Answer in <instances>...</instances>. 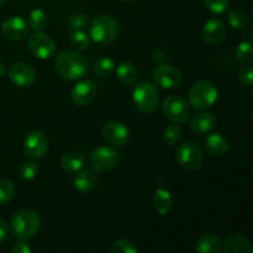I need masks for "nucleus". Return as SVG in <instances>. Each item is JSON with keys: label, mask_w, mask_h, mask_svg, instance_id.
<instances>
[{"label": "nucleus", "mask_w": 253, "mask_h": 253, "mask_svg": "<svg viewBox=\"0 0 253 253\" xmlns=\"http://www.w3.org/2000/svg\"><path fill=\"white\" fill-rule=\"evenodd\" d=\"M217 96L219 90L216 84L209 79H200L189 88L188 103L197 110H207L216 103Z\"/></svg>", "instance_id": "3"}, {"label": "nucleus", "mask_w": 253, "mask_h": 253, "mask_svg": "<svg viewBox=\"0 0 253 253\" xmlns=\"http://www.w3.org/2000/svg\"><path fill=\"white\" fill-rule=\"evenodd\" d=\"M10 82L20 88H27L36 81V72L27 63H14L7 71Z\"/></svg>", "instance_id": "14"}, {"label": "nucleus", "mask_w": 253, "mask_h": 253, "mask_svg": "<svg viewBox=\"0 0 253 253\" xmlns=\"http://www.w3.org/2000/svg\"><path fill=\"white\" fill-rule=\"evenodd\" d=\"M86 22H88V17L82 12H74L68 19V25L72 30H82L85 26Z\"/></svg>", "instance_id": "36"}, {"label": "nucleus", "mask_w": 253, "mask_h": 253, "mask_svg": "<svg viewBox=\"0 0 253 253\" xmlns=\"http://www.w3.org/2000/svg\"><path fill=\"white\" fill-rule=\"evenodd\" d=\"M183 131L182 128L178 125H168L166 126L165 130H163V140L167 143L168 146H174L179 143V141L182 140Z\"/></svg>", "instance_id": "28"}, {"label": "nucleus", "mask_w": 253, "mask_h": 253, "mask_svg": "<svg viewBox=\"0 0 253 253\" xmlns=\"http://www.w3.org/2000/svg\"><path fill=\"white\" fill-rule=\"evenodd\" d=\"M120 163V153L113 147H98L91 151L88 157V166L96 173L110 172Z\"/></svg>", "instance_id": "7"}, {"label": "nucleus", "mask_w": 253, "mask_h": 253, "mask_svg": "<svg viewBox=\"0 0 253 253\" xmlns=\"http://www.w3.org/2000/svg\"><path fill=\"white\" fill-rule=\"evenodd\" d=\"M153 79L157 85L163 89H168V90L179 88L183 84L182 72L167 63L156 67L153 71Z\"/></svg>", "instance_id": "10"}, {"label": "nucleus", "mask_w": 253, "mask_h": 253, "mask_svg": "<svg viewBox=\"0 0 253 253\" xmlns=\"http://www.w3.org/2000/svg\"><path fill=\"white\" fill-rule=\"evenodd\" d=\"M101 135L109 145L121 147L130 140V130L124 123L119 120L106 121L101 128Z\"/></svg>", "instance_id": "11"}, {"label": "nucleus", "mask_w": 253, "mask_h": 253, "mask_svg": "<svg viewBox=\"0 0 253 253\" xmlns=\"http://www.w3.org/2000/svg\"><path fill=\"white\" fill-rule=\"evenodd\" d=\"M132 100L135 108L140 113L151 114L157 109L160 103V93L155 84L150 82H142L133 88Z\"/></svg>", "instance_id": "6"}, {"label": "nucleus", "mask_w": 253, "mask_h": 253, "mask_svg": "<svg viewBox=\"0 0 253 253\" xmlns=\"http://www.w3.org/2000/svg\"><path fill=\"white\" fill-rule=\"evenodd\" d=\"M121 1H132V0H121Z\"/></svg>", "instance_id": "41"}, {"label": "nucleus", "mask_w": 253, "mask_h": 253, "mask_svg": "<svg viewBox=\"0 0 253 253\" xmlns=\"http://www.w3.org/2000/svg\"><path fill=\"white\" fill-rule=\"evenodd\" d=\"M93 72L100 78H109L115 72V62L110 57H100L93 64Z\"/></svg>", "instance_id": "25"}, {"label": "nucleus", "mask_w": 253, "mask_h": 253, "mask_svg": "<svg viewBox=\"0 0 253 253\" xmlns=\"http://www.w3.org/2000/svg\"><path fill=\"white\" fill-rule=\"evenodd\" d=\"M7 236V225L2 219H0V244L6 239Z\"/></svg>", "instance_id": "38"}, {"label": "nucleus", "mask_w": 253, "mask_h": 253, "mask_svg": "<svg viewBox=\"0 0 253 253\" xmlns=\"http://www.w3.org/2000/svg\"><path fill=\"white\" fill-rule=\"evenodd\" d=\"M48 150V140L42 131L34 130L27 133L24 140V151L30 158H41Z\"/></svg>", "instance_id": "12"}, {"label": "nucleus", "mask_w": 253, "mask_h": 253, "mask_svg": "<svg viewBox=\"0 0 253 253\" xmlns=\"http://www.w3.org/2000/svg\"><path fill=\"white\" fill-rule=\"evenodd\" d=\"M162 111L173 124H184L189 119L190 105L183 96L172 94L166 96L163 100Z\"/></svg>", "instance_id": "9"}, {"label": "nucleus", "mask_w": 253, "mask_h": 253, "mask_svg": "<svg viewBox=\"0 0 253 253\" xmlns=\"http://www.w3.org/2000/svg\"><path fill=\"white\" fill-rule=\"evenodd\" d=\"M1 34L9 41H22L29 36V24L22 17L11 16L2 22Z\"/></svg>", "instance_id": "13"}, {"label": "nucleus", "mask_w": 253, "mask_h": 253, "mask_svg": "<svg viewBox=\"0 0 253 253\" xmlns=\"http://www.w3.org/2000/svg\"><path fill=\"white\" fill-rule=\"evenodd\" d=\"M48 17L42 9H34L29 14V26L34 29V31H42L47 26Z\"/></svg>", "instance_id": "26"}, {"label": "nucleus", "mask_w": 253, "mask_h": 253, "mask_svg": "<svg viewBox=\"0 0 253 253\" xmlns=\"http://www.w3.org/2000/svg\"><path fill=\"white\" fill-rule=\"evenodd\" d=\"M116 77L119 81L125 85H132L135 84L136 78H137V71L135 66L130 62H121L115 69Z\"/></svg>", "instance_id": "24"}, {"label": "nucleus", "mask_w": 253, "mask_h": 253, "mask_svg": "<svg viewBox=\"0 0 253 253\" xmlns=\"http://www.w3.org/2000/svg\"><path fill=\"white\" fill-rule=\"evenodd\" d=\"M222 250V241L216 234L208 232L195 244V251L200 253H219Z\"/></svg>", "instance_id": "22"}, {"label": "nucleus", "mask_w": 253, "mask_h": 253, "mask_svg": "<svg viewBox=\"0 0 253 253\" xmlns=\"http://www.w3.org/2000/svg\"><path fill=\"white\" fill-rule=\"evenodd\" d=\"M88 59L76 49H64L56 58V71L62 79L74 82L88 73Z\"/></svg>", "instance_id": "1"}, {"label": "nucleus", "mask_w": 253, "mask_h": 253, "mask_svg": "<svg viewBox=\"0 0 253 253\" xmlns=\"http://www.w3.org/2000/svg\"><path fill=\"white\" fill-rule=\"evenodd\" d=\"M205 7L210 14L220 15L230 6V0H203Z\"/></svg>", "instance_id": "33"}, {"label": "nucleus", "mask_w": 253, "mask_h": 253, "mask_svg": "<svg viewBox=\"0 0 253 253\" xmlns=\"http://www.w3.org/2000/svg\"><path fill=\"white\" fill-rule=\"evenodd\" d=\"M217 124V119L214 114L211 113H198L190 119L189 127L197 135H203V133H209L215 128Z\"/></svg>", "instance_id": "18"}, {"label": "nucleus", "mask_w": 253, "mask_h": 253, "mask_svg": "<svg viewBox=\"0 0 253 253\" xmlns=\"http://www.w3.org/2000/svg\"><path fill=\"white\" fill-rule=\"evenodd\" d=\"M153 209L156 210L158 215L163 216V215H167L173 207V198L170 194L169 190L166 188V185L158 184L157 190L153 194L152 199Z\"/></svg>", "instance_id": "19"}, {"label": "nucleus", "mask_w": 253, "mask_h": 253, "mask_svg": "<svg viewBox=\"0 0 253 253\" xmlns=\"http://www.w3.org/2000/svg\"><path fill=\"white\" fill-rule=\"evenodd\" d=\"M27 48L36 58L49 59L56 53V42L48 34L42 31H34L27 36Z\"/></svg>", "instance_id": "8"}, {"label": "nucleus", "mask_w": 253, "mask_h": 253, "mask_svg": "<svg viewBox=\"0 0 253 253\" xmlns=\"http://www.w3.org/2000/svg\"><path fill=\"white\" fill-rule=\"evenodd\" d=\"M90 39L95 43L108 44L115 41L119 35V24L109 15H99L91 21L89 27Z\"/></svg>", "instance_id": "4"}, {"label": "nucleus", "mask_w": 253, "mask_h": 253, "mask_svg": "<svg viewBox=\"0 0 253 253\" xmlns=\"http://www.w3.org/2000/svg\"><path fill=\"white\" fill-rule=\"evenodd\" d=\"M111 253H137L138 250L135 245L126 239H119L113 242L110 247Z\"/></svg>", "instance_id": "32"}, {"label": "nucleus", "mask_w": 253, "mask_h": 253, "mask_svg": "<svg viewBox=\"0 0 253 253\" xmlns=\"http://www.w3.org/2000/svg\"><path fill=\"white\" fill-rule=\"evenodd\" d=\"M235 56L242 64H251L253 61V47L251 42H241L237 46Z\"/></svg>", "instance_id": "29"}, {"label": "nucleus", "mask_w": 253, "mask_h": 253, "mask_svg": "<svg viewBox=\"0 0 253 253\" xmlns=\"http://www.w3.org/2000/svg\"><path fill=\"white\" fill-rule=\"evenodd\" d=\"M40 167L36 162H25L20 167V175L25 180H32L39 174Z\"/></svg>", "instance_id": "34"}, {"label": "nucleus", "mask_w": 253, "mask_h": 253, "mask_svg": "<svg viewBox=\"0 0 253 253\" xmlns=\"http://www.w3.org/2000/svg\"><path fill=\"white\" fill-rule=\"evenodd\" d=\"M96 86L91 81H82L72 88L71 99L76 105H89L95 99Z\"/></svg>", "instance_id": "15"}, {"label": "nucleus", "mask_w": 253, "mask_h": 253, "mask_svg": "<svg viewBox=\"0 0 253 253\" xmlns=\"http://www.w3.org/2000/svg\"><path fill=\"white\" fill-rule=\"evenodd\" d=\"M225 253H252L253 246L247 237L240 234H232L226 237L224 242Z\"/></svg>", "instance_id": "20"}, {"label": "nucleus", "mask_w": 253, "mask_h": 253, "mask_svg": "<svg viewBox=\"0 0 253 253\" xmlns=\"http://www.w3.org/2000/svg\"><path fill=\"white\" fill-rule=\"evenodd\" d=\"M5 73H6V68H5L4 64L0 62V78H2V77L5 76Z\"/></svg>", "instance_id": "39"}, {"label": "nucleus", "mask_w": 253, "mask_h": 253, "mask_svg": "<svg viewBox=\"0 0 253 253\" xmlns=\"http://www.w3.org/2000/svg\"><path fill=\"white\" fill-rule=\"evenodd\" d=\"M77 174L73 178V187L82 194H88L95 190L98 185V179L91 170L84 169L76 172Z\"/></svg>", "instance_id": "21"}, {"label": "nucleus", "mask_w": 253, "mask_h": 253, "mask_svg": "<svg viewBox=\"0 0 253 253\" xmlns=\"http://www.w3.org/2000/svg\"><path fill=\"white\" fill-rule=\"evenodd\" d=\"M69 42L76 51H84L90 46V37L83 30H73Z\"/></svg>", "instance_id": "27"}, {"label": "nucleus", "mask_w": 253, "mask_h": 253, "mask_svg": "<svg viewBox=\"0 0 253 253\" xmlns=\"http://www.w3.org/2000/svg\"><path fill=\"white\" fill-rule=\"evenodd\" d=\"M5 1H6V0H0V6H1V5H2V4H4V2H5Z\"/></svg>", "instance_id": "40"}, {"label": "nucleus", "mask_w": 253, "mask_h": 253, "mask_svg": "<svg viewBox=\"0 0 253 253\" xmlns=\"http://www.w3.org/2000/svg\"><path fill=\"white\" fill-rule=\"evenodd\" d=\"M11 234L20 241L32 239L41 229V217L35 210L22 209L15 212L10 220Z\"/></svg>", "instance_id": "2"}, {"label": "nucleus", "mask_w": 253, "mask_h": 253, "mask_svg": "<svg viewBox=\"0 0 253 253\" xmlns=\"http://www.w3.org/2000/svg\"><path fill=\"white\" fill-rule=\"evenodd\" d=\"M31 252H32L31 247L22 241L19 242V244H16L14 247H12V253H31Z\"/></svg>", "instance_id": "37"}, {"label": "nucleus", "mask_w": 253, "mask_h": 253, "mask_svg": "<svg viewBox=\"0 0 253 253\" xmlns=\"http://www.w3.org/2000/svg\"><path fill=\"white\" fill-rule=\"evenodd\" d=\"M174 158L179 167L189 172L198 170L204 162L203 148L195 141H184L178 145L175 148Z\"/></svg>", "instance_id": "5"}, {"label": "nucleus", "mask_w": 253, "mask_h": 253, "mask_svg": "<svg viewBox=\"0 0 253 253\" xmlns=\"http://www.w3.org/2000/svg\"><path fill=\"white\" fill-rule=\"evenodd\" d=\"M203 147L205 152L212 157H222L230 150L227 138L219 132H211L205 136L203 140Z\"/></svg>", "instance_id": "17"}, {"label": "nucleus", "mask_w": 253, "mask_h": 253, "mask_svg": "<svg viewBox=\"0 0 253 253\" xmlns=\"http://www.w3.org/2000/svg\"><path fill=\"white\" fill-rule=\"evenodd\" d=\"M239 82L245 86H252L253 83V69L250 64H245L237 72Z\"/></svg>", "instance_id": "35"}, {"label": "nucleus", "mask_w": 253, "mask_h": 253, "mask_svg": "<svg viewBox=\"0 0 253 253\" xmlns=\"http://www.w3.org/2000/svg\"><path fill=\"white\" fill-rule=\"evenodd\" d=\"M226 36V25L220 19H210L202 29V39L208 44H217Z\"/></svg>", "instance_id": "16"}, {"label": "nucleus", "mask_w": 253, "mask_h": 253, "mask_svg": "<svg viewBox=\"0 0 253 253\" xmlns=\"http://www.w3.org/2000/svg\"><path fill=\"white\" fill-rule=\"evenodd\" d=\"M84 162L85 160H84L83 155L77 151H69V152L64 153L61 158L62 168L68 173H76L81 170L84 166Z\"/></svg>", "instance_id": "23"}, {"label": "nucleus", "mask_w": 253, "mask_h": 253, "mask_svg": "<svg viewBox=\"0 0 253 253\" xmlns=\"http://www.w3.org/2000/svg\"><path fill=\"white\" fill-rule=\"evenodd\" d=\"M227 20H229V24L232 29L242 30L247 25V15L242 10H232V11H230Z\"/></svg>", "instance_id": "31"}, {"label": "nucleus", "mask_w": 253, "mask_h": 253, "mask_svg": "<svg viewBox=\"0 0 253 253\" xmlns=\"http://www.w3.org/2000/svg\"><path fill=\"white\" fill-rule=\"evenodd\" d=\"M15 197V185L11 180H0V205L11 202Z\"/></svg>", "instance_id": "30"}]
</instances>
